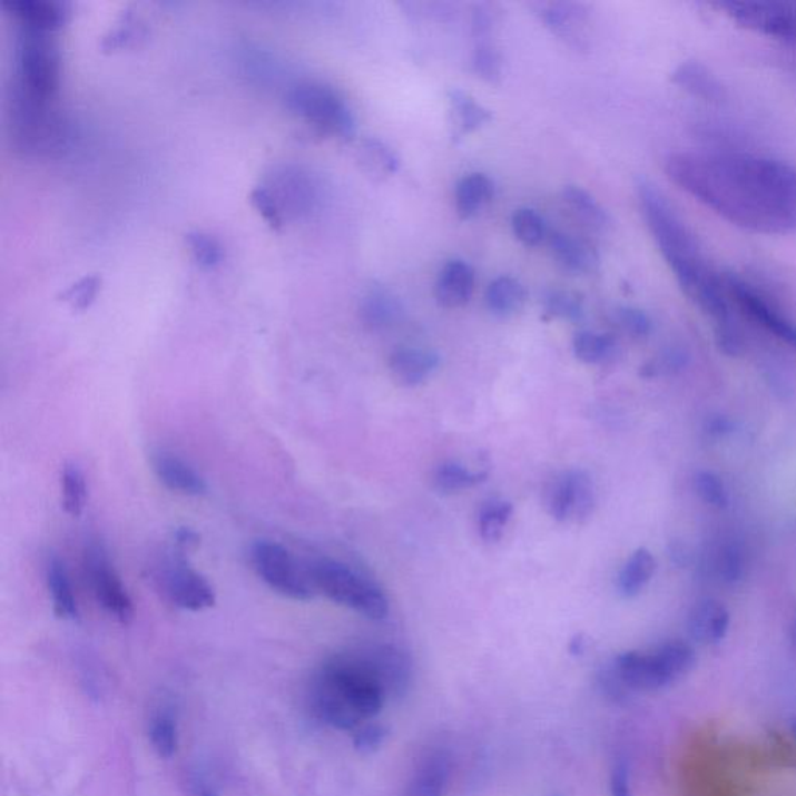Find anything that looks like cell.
I'll return each instance as SVG.
<instances>
[{
	"label": "cell",
	"instance_id": "6da1fadb",
	"mask_svg": "<svg viewBox=\"0 0 796 796\" xmlns=\"http://www.w3.org/2000/svg\"><path fill=\"white\" fill-rule=\"evenodd\" d=\"M668 178L729 225L753 234L796 233V166L770 156L721 148L678 151Z\"/></svg>",
	"mask_w": 796,
	"mask_h": 796
},
{
	"label": "cell",
	"instance_id": "7a4b0ae2",
	"mask_svg": "<svg viewBox=\"0 0 796 796\" xmlns=\"http://www.w3.org/2000/svg\"><path fill=\"white\" fill-rule=\"evenodd\" d=\"M637 194L647 229L685 296L711 321L721 351L740 354L744 340L735 321L727 274L714 268L697 235L657 186L639 180Z\"/></svg>",
	"mask_w": 796,
	"mask_h": 796
},
{
	"label": "cell",
	"instance_id": "3957f363",
	"mask_svg": "<svg viewBox=\"0 0 796 796\" xmlns=\"http://www.w3.org/2000/svg\"><path fill=\"white\" fill-rule=\"evenodd\" d=\"M387 694L363 647L336 653L316 670L309 704L317 719L341 731H355L382 713Z\"/></svg>",
	"mask_w": 796,
	"mask_h": 796
},
{
	"label": "cell",
	"instance_id": "277c9868",
	"mask_svg": "<svg viewBox=\"0 0 796 796\" xmlns=\"http://www.w3.org/2000/svg\"><path fill=\"white\" fill-rule=\"evenodd\" d=\"M696 650L685 641H668L649 652L631 650L618 655L613 668L630 691H661L691 672Z\"/></svg>",
	"mask_w": 796,
	"mask_h": 796
},
{
	"label": "cell",
	"instance_id": "5b68a950",
	"mask_svg": "<svg viewBox=\"0 0 796 796\" xmlns=\"http://www.w3.org/2000/svg\"><path fill=\"white\" fill-rule=\"evenodd\" d=\"M308 570L317 593L332 602L372 621H382L390 613V602L382 588L348 564L317 557L308 560Z\"/></svg>",
	"mask_w": 796,
	"mask_h": 796
},
{
	"label": "cell",
	"instance_id": "8992f818",
	"mask_svg": "<svg viewBox=\"0 0 796 796\" xmlns=\"http://www.w3.org/2000/svg\"><path fill=\"white\" fill-rule=\"evenodd\" d=\"M11 140L16 150L30 156H50L68 143V128L53 101L39 100L13 88L10 111Z\"/></svg>",
	"mask_w": 796,
	"mask_h": 796
},
{
	"label": "cell",
	"instance_id": "52a82bcc",
	"mask_svg": "<svg viewBox=\"0 0 796 796\" xmlns=\"http://www.w3.org/2000/svg\"><path fill=\"white\" fill-rule=\"evenodd\" d=\"M14 55V88L39 100L55 101L60 89L61 58L50 33L19 30Z\"/></svg>",
	"mask_w": 796,
	"mask_h": 796
},
{
	"label": "cell",
	"instance_id": "ba28073f",
	"mask_svg": "<svg viewBox=\"0 0 796 796\" xmlns=\"http://www.w3.org/2000/svg\"><path fill=\"white\" fill-rule=\"evenodd\" d=\"M286 106L296 116L321 129L325 135L351 139L355 117L338 90L321 81H299L286 92Z\"/></svg>",
	"mask_w": 796,
	"mask_h": 796
},
{
	"label": "cell",
	"instance_id": "9c48e42d",
	"mask_svg": "<svg viewBox=\"0 0 796 796\" xmlns=\"http://www.w3.org/2000/svg\"><path fill=\"white\" fill-rule=\"evenodd\" d=\"M250 562L262 582L293 601H309L317 594L308 562L302 563L281 543L257 540L250 547Z\"/></svg>",
	"mask_w": 796,
	"mask_h": 796
},
{
	"label": "cell",
	"instance_id": "30bf717a",
	"mask_svg": "<svg viewBox=\"0 0 796 796\" xmlns=\"http://www.w3.org/2000/svg\"><path fill=\"white\" fill-rule=\"evenodd\" d=\"M716 7L744 29L796 46V2L728 0Z\"/></svg>",
	"mask_w": 796,
	"mask_h": 796
},
{
	"label": "cell",
	"instance_id": "8fae6325",
	"mask_svg": "<svg viewBox=\"0 0 796 796\" xmlns=\"http://www.w3.org/2000/svg\"><path fill=\"white\" fill-rule=\"evenodd\" d=\"M727 284L729 296L740 316L759 325L796 352V324L763 288L735 273L727 274Z\"/></svg>",
	"mask_w": 796,
	"mask_h": 796
},
{
	"label": "cell",
	"instance_id": "7c38bea8",
	"mask_svg": "<svg viewBox=\"0 0 796 796\" xmlns=\"http://www.w3.org/2000/svg\"><path fill=\"white\" fill-rule=\"evenodd\" d=\"M85 568L92 593L101 609L120 623L131 622L135 618V606L104 543L98 540H89L86 543Z\"/></svg>",
	"mask_w": 796,
	"mask_h": 796
},
{
	"label": "cell",
	"instance_id": "4fadbf2b",
	"mask_svg": "<svg viewBox=\"0 0 796 796\" xmlns=\"http://www.w3.org/2000/svg\"><path fill=\"white\" fill-rule=\"evenodd\" d=\"M160 582L167 598L178 609L203 611L214 607L217 601L209 580L194 570L183 557H175L167 563Z\"/></svg>",
	"mask_w": 796,
	"mask_h": 796
},
{
	"label": "cell",
	"instance_id": "5bb4252c",
	"mask_svg": "<svg viewBox=\"0 0 796 796\" xmlns=\"http://www.w3.org/2000/svg\"><path fill=\"white\" fill-rule=\"evenodd\" d=\"M268 188L273 198L276 199L282 214L299 215L308 214L316 203V186L308 174L297 167H278L269 176Z\"/></svg>",
	"mask_w": 796,
	"mask_h": 796
},
{
	"label": "cell",
	"instance_id": "9a60e30c",
	"mask_svg": "<svg viewBox=\"0 0 796 796\" xmlns=\"http://www.w3.org/2000/svg\"><path fill=\"white\" fill-rule=\"evenodd\" d=\"M541 21L557 37L568 45L586 49L588 46V29L591 26L590 10L582 3L548 2L537 8Z\"/></svg>",
	"mask_w": 796,
	"mask_h": 796
},
{
	"label": "cell",
	"instance_id": "2e32d148",
	"mask_svg": "<svg viewBox=\"0 0 796 796\" xmlns=\"http://www.w3.org/2000/svg\"><path fill=\"white\" fill-rule=\"evenodd\" d=\"M363 649L376 677L382 681L387 699L406 694L413 677V662L410 655L400 647L391 645L366 646Z\"/></svg>",
	"mask_w": 796,
	"mask_h": 796
},
{
	"label": "cell",
	"instance_id": "e0dca14e",
	"mask_svg": "<svg viewBox=\"0 0 796 796\" xmlns=\"http://www.w3.org/2000/svg\"><path fill=\"white\" fill-rule=\"evenodd\" d=\"M8 13L21 23V29L52 35L69 18V6L58 0H7L2 3Z\"/></svg>",
	"mask_w": 796,
	"mask_h": 796
},
{
	"label": "cell",
	"instance_id": "ac0fdd59",
	"mask_svg": "<svg viewBox=\"0 0 796 796\" xmlns=\"http://www.w3.org/2000/svg\"><path fill=\"white\" fill-rule=\"evenodd\" d=\"M151 465L158 480L171 492L186 497H202L207 492L206 480L178 454L158 451L153 454Z\"/></svg>",
	"mask_w": 796,
	"mask_h": 796
},
{
	"label": "cell",
	"instance_id": "d6986e66",
	"mask_svg": "<svg viewBox=\"0 0 796 796\" xmlns=\"http://www.w3.org/2000/svg\"><path fill=\"white\" fill-rule=\"evenodd\" d=\"M450 775V756L443 750L429 751L419 759L405 796H445Z\"/></svg>",
	"mask_w": 796,
	"mask_h": 796
},
{
	"label": "cell",
	"instance_id": "ffe728a7",
	"mask_svg": "<svg viewBox=\"0 0 796 796\" xmlns=\"http://www.w3.org/2000/svg\"><path fill=\"white\" fill-rule=\"evenodd\" d=\"M441 358L436 352L417 347H400L390 358L391 374L403 387L425 383L438 371Z\"/></svg>",
	"mask_w": 796,
	"mask_h": 796
},
{
	"label": "cell",
	"instance_id": "44dd1931",
	"mask_svg": "<svg viewBox=\"0 0 796 796\" xmlns=\"http://www.w3.org/2000/svg\"><path fill=\"white\" fill-rule=\"evenodd\" d=\"M729 621V611L724 603L705 599L697 602L689 613L688 631L694 641L700 645H717L727 637Z\"/></svg>",
	"mask_w": 796,
	"mask_h": 796
},
{
	"label": "cell",
	"instance_id": "7402d4cb",
	"mask_svg": "<svg viewBox=\"0 0 796 796\" xmlns=\"http://www.w3.org/2000/svg\"><path fill=\"white\" fill-rule=\"evenodd\" d=\"M474 292V271L464 261H451L439 273L436 299L442 307H464Z\"/></svg>",
	"mask_w": 796,
	"mask_h": 796
},
{
	"label": "cell",
	"instance_id": "603a6c76",
	"mask_svg": "<svg viewBox=\"0 0 796 796\" xmlns=\"http://www.w3.org/2000/svg\"><path fill=\"white\" fill-rule=\"evenodd\" d=\"M551 250L557 264L572 274H591L599 268V256L590 243L574 235L554 233L551 235Z\"/></svg>",
	"mask_w": 796,
	"mask_h": 796
},
{
	"label": "cell",
	"instance_id": "cb8c5ba5",
	"mask_svg": "<svg viewBox=\"0 0 796 796\" xmlns=\"http://www.w3.org/2000/svg\"><path fill=\"white\" fill-rule=\"evenodd\" d=\"M360 317L368 331H387L402 320L403 305L390 289L372 288L360 302Z\"/></svg>",
	"mask_w": 796,
	"mask_h": 796
},
{
	"label": "cell",
	"instance_id": "d4e9b609",
	"mask_svg": "<svg viewBox=\"0 0 796 796\" xmlns=\"http://www.w3.org/2000/svg\"><path fill=\"white\" fill-rule=\"evenodd\" d=\"M47 587L52 596L55 615L66 621H76L78 618V606L76 594H73L72 583H70L68 568L57 556H52L46 567Z\"/></svg>",
	"mask_w": 796,
	"mask_h": 796
},
{
	"label": "cell",
	"instance_id": "484cf974",
	"mask_svg": "<svg viewBox=\"0 0 796 796\" xmlns=\"http://www.w3.org/2000/svg\"><path fill=\"white\" fill-rule=\"evenodd\" d=\"M450 112L453 117L454 136L462 137L476 131L492 121V112L464 90L453 89L449 94Z\"/></svg>",
	"mask_w": 796,
	"mask_h": 796
},
{
	"label": "cell",
	"instance_id": "4316f807",
	"mask_svg": "<svg viewBox=\"0 0 796 796\" xmlns=\"http://www.w3.org/2000/svg\"><path fill=\"white\" fill-rule=\"evenodd\" d=\"M657 571V560L652 552L646 548H639L630 559L623 563L618 576V590L623 598H635L641 593Z\"/></svg>",
	"mask_w": 796,
	"mask_h": 796
},
{
	"label": "cell",
	"instance_id": "83f0119b",
	"mask_svg": "<svg viewBox=\"0 0 796 796\" xmlns=\"http://www.w3.org/2000/svg\"><path fill=\"white\" fill-rule=\"evenodd\" d=\"M493 198V183L488 176L472 174L459 180L456 187V210L462 219L473 218Z\"/></svg>",
	"mask_w": 796,
	"mask_h": 796
},
{
	"label": "cell",
	"instance_id": "f1b7e54d",
	"mask_svg": "<svg viewBox=\"0 0 796 796\" xmlns=\"http://www.w3.org/2000/svg\"><path fill=\"white\" fill-rule=\"evenodd\" d=\"M527 302V289L513 277H498L485 292V304L493 315L508 317L515 315Z\"/></svg>",
	"mask_w": 796,
	"mask_h": 796
},
{
	"label": "cell",
	"instance_id": "f546056e",
	"mask_svg": "<svg viewBox=\"0 0 796 796\" xmlns=\"http://www.w3.org/2000/svg\"><path fill=\"white\" fill-rule=\"evenodd\" d=\"M148 739L159 758H174L178 751L179 731L178 721L170 708L163 707L153 713L148 721Z\"/></svg>",
	"mask_w": 796,
	"mask_h": 796
},
{
	"label": "cell",
	"instance_id": "4dcf8cb0",
	"mask_svg": "<svg viewBox=\"0 0 796 796\" xmlns=\"http://www.w3.org/2000/svg\"><path fill=\"white\" fill-rule=\"evenodd\" d=\"M563 202L579 222L593 230H606L610 226V217L593 196L576 186L563 190Z\"/></svg>",
	"mask_w": 796,
	"mask_h": 796
},
{
	"label": "cell",
	"instance_id": "1f68e13d",
	"mask_svg": "<svg viewBox=\"0 0 796 796\" xmlns=\"http://www.w3.org/2000/svg\"><path fill=\"white\" fill-rule=\"evenodd\" d=\"M61 503L68 515L78 519L88 504V482L81 466L69 462L61 472Z\"/></svg>",
	"mask_w": 796,
	"mask_h": 796
},
{
	"label": "cell",
	"instance_id": "d6a6232c",
	"mask_svg": "<svg viewBox=\"0 0 796 796\" xmlns=\"http://www.w3.org/2000/svg\"><path fill=\"white\" fill-rule=\"evenodd\" d=\"M485 480H488V473L472 472V470L465 469L464 465L456 464V462H445V464L439 465L433 474L434 489L439 493H443V495H451V493L472 489Z\"/></svg>",
	"mask_w": 796,
	"mask_h": 796
},
{
	"label": "cell",
	"instance_id": "836d02e7",
	"mask_svg": "<svg viewBox=\"0 0 796 796\" xmlns=\"http://www.w3.org/2000/svg\"><path fill=\"white\" fill-rule=\"evenodd\" d=\"M360 164L367 175L374 178H386L394 175L399 168L397 156L382 140H364L360 147Z\"/></svg>",
	"mask_w": 796,
	"mask_h": 796
},
{
	"label": "cell",
	"instance_id": "e575fe53",
	"mask_svg": "<svg viewBox=\"0 0 796 796\" xmlns=\"http://www.w3.org/2000/svg\"><path fill=\"white\" fill-rule=\"evenodd\" d=\"M513 508L511 503L503 500L488 501L482 505L478 515V528H480L481 539L488 543H495L503 537L505 527L512 519Z\"/></svg>",
	"mask_w": 796,
	"mask_h": 796
},
{
	"label": "cell",
	"instance_id": "d590c367",
	"mask_svg": "<svg viewBox=\"0 0 796 796\" xmlns=\"http://www.w3.org/2000/svg\"><path fill=\"white\" fill-rule=\"evenodd\" d=\"M571 472V519L576 523H586L591 519L596 508V492L593 480L583 470H570Z\"/></svg>",
	"mask_w": 796,
	"mask_h": 796
},
{
	"label": "cell",
	"instance_id": "8d00e7d4",
	"mask_svg": "<svg viewBox=\"0 0 796 796\" xmlns=\"http://www.w3.org/2000/svg\"><path fill=\"white\" fill-rule=\"evenodd\" d=\"M541 304L544 313L556 320L578 323L586 315L582 297L567 289H548L541 297Z\"/></svg>",
	"mask_w": 796,
	"mask_h": 796
},
{
	"label": "cell",
	"instance_id": "74e56055",
	"mask_svg": "<svg viewBox=\"0 0 796 796\" xmlns=\"http://www.w3.org/2000/svg\"><path fill=\"white\" fill-rule=\"evenodd\" d=\"M615 347H617V343H615L613 336L588 331L579 332L572 343L574 355L587 364H599L610 358Z\"/></svg>",
	"mask_w": 796,
	"mask_h": 796
},
{
	"label": "cell",
	"instance_id": "f35d334b",
	"mask_svg": "<svg viewBox=\"0 0 796 796\" xmlns=\"http://www.w3.org/2000/svg\"><path fill=\"white\" fill-rule=\"evenodd\" d=\"M472 68L478 77L489 83H498L503 76V58L489 39L474 45Z\"/></svg>",
	"mask_w": 796,
	"mask_h": 796
},
{
	"label": "cell",
	"instance_id": "ab89813d",
	"mask_svg": "<svg viewBox=\"0 0 796 796\" xmlns=\"http://www.w3.org/2000/svg\"><path fill=\"white\" fill-rule=\"evenodd\" d=\"M571 500V472H567L554 478L549 484L547 497H544L549 515L557 521L570 520Z\"/></svg>",
	"mask_w": 796,
	"mask_h": 796
},
{
	"label": "cell",
	"instance_id": "60d3db41",
	"mask_svg": "<svg viewBox=\"0 0 796 796\" xmlns=\"http://www.w3.org/2000/svg\"><path fill=\"white\" fill-rule=\"evenodd\" d=\"M714 571L725 583H736L737 580L743 579L745 557L739 544L725 543L717 549L716 557H714Z\"/></svg>",
	"mask_w": 796,
	"mask_h": 796
},
{
	"label": "cell",
	"instance_id": "b9f144b4",
	"mask_svg": "<svg viewBox=\"0 0 796 796\" xmlns=\"http://www.w3.org/2000/svg\"><path fill=\"white\" fill-rule=\"evenodd\" d=\"M512 229L523 245L537 246L547 237L543 218L532 209H519L512 217Z\"/></svg>",
	"mask_w": 796,
	"mask_h": 796
},
{
	"label": "cell",
	"instance_id": "7bdbcfd3",
	"mask_svg": "<svg viewBox=\"0 0 796 796\" xmlns=\"http://www.w3.org/2000/svg\"><path fill=\"white\" fill-rule=\"evenodd\" d=\"M186 240L188 248H190L191 254H194L195 261L203 268H215L222 264L223 261V246L219 245L217 238L212 237L210 234L202 233V230H194V233H188L186 235Z\"/></svg>",
	"mask_w": 796,
	"mask_h": 796
},
{
	"label": "cell",
	"instance_id": "ee69618b",
	"mask_svg": "<svg viewBox=\"0 0 796 796\" xmlns=\"http://www.w3.org/2000/svg\"><path fill=\"white\" fill-rule=\"evenodd\" d=\"M694 488L704 503L716 509L727 508L729 503L728 490L716 473L701 470L694 478Z\"/></svg>",
	"mask_w": 796,
	"mask_h": 796
},
{
	"label": "cell",
	"instance_id": "f6af8a7d",
	"mask_svg": "<svg viewBox=\"0 0 796 796\" xmlns=\"http://www.w3.org/2000/svg\"><path fill=\"white\" fill-rule=\"evenodd\" d=\"M100 285L101 278L96 274H89V276L81 277L76 284L68 286V289L61 294V299L69 304L70 308L83 312L96 301Z\"/></svg>",
	"mask_w": 796,
	"mask_h": 796
},
{
	"label": "cell",
	"instance_id": "bcb514c9",
	"mask_svg": "<svg viewBox=\"0 0 796 796\" xmlns=\"http://www.w3.org/2000/svg\"><path fill=\"white\" fill-rule=\"evenodd\" d=\"M390 736V728L379 721H366L355 729L354 747L361 755H372L379 751Z\"/></svg>",
	"mask_w": 796,
	"mask_h": 796
},
{
	"label": "cell",
	"instance_id": "7dc6e473",
	"mask_svg": "<svg viewBox=\"0 0 796 796\" xmlns=\"http://www.w3.org/2000/svg\"><path fill=\"white\" fill-rule=\"evenodd\" d=\"M613 316L618 327L626 332L627 335L633 336V338H646L652 331L649 317L641 309L621 307L615 309Z\"/></svg>",
	"mask_w": 796,
	"mask_h": 796
},
{
	"label": "cell",
	"instance_id": "c3c4849f",
	"mask_svg": "<svg viewBox=\"0 0 796 796\" xmlns=\"http://www.w3.org/2000/svg\"><path fill=\"white\" fill-rule=\"evenodd\" d=\"M250 203L273 229L278 230L284 226V214H282L276 199L269 194L268 188L265 186L254 188L250 191Z\"/></svg>",
	"mask_w": 796,
	"mask_h": 796
},
{
	"label": "cell",
	"instance_id": "681fc988",
	"mask_svg": "<svg viewBox=\"0 0 796 796\" xmlns=\"http://www.w3.org/2000/svg\"><path fill=\"white\" fill-rule=\"evenodd\" d=\"M685 355L681 352L668 351L665 354L655 356L652 361L641 368V376L655 379V376L676 374L685 366Z\"/></svg>",
	"mask_w": 796,
	"mask_h": 796
},
{
	"label": "cell",
	"instance_id": "f907efd6",
	"mask_svg": "<svg viewBox=\"0 0 796 796\" xmlns=\"http://www.w3.org/2000/svg\"><path fill=\"white\" fill-rule=\"evenodd\" d=\"M599 686H601L607 697H610L611 700L619 701V704L627 700V697H629L631 692L630 689L623 685L621 677L618 676L617 669L613 668V662L607 666V668H603L601 674H599Z\"/></svg>",
	"mask_w": 796,
	"mask_h": 796
},
{
	"label": "cell",
	"instance_id": "816d5d0a",
	"mask_svg": "<svg viewBox=\"0 0 796 796\" xmlns=\"http://www.w3.org/2000/svg\"><path fill=\"white\" fill-rule=\"evenodd\" d=\"M187 787L191 796H219L217 783L203 767H195L194 770H190Z\"/></svg>",
	"mask_w": 796,
	"mask_h": 796
},
{
	"label": "cell",
	"instance_id": "f5cc1de1",
	"mask_svg": "<svg viewBox=\"0 0 796 796\" xmlns=\"http://www.w3.org/2000/svg\"><path fill=\"white\" fill-rule=\"evenodd\" d=\"M611 796H633L631 794L630 768L626 760H618L610 775Z\"/></svg>",
	"mask_w": 796,
	"mask_h": 796
},
{
	"label": "cell",
	"instance_id": "db71d44e",
	"mask_svg": "<svg viewBox=\"0 0 796 796\" xmlns=\"http://www.w3.org/2000/svg\"><path fill=\"white\" fill-rule=\"evenodd\" d=\"M175 540L180 551H188V549L198 547L199 544L198 533L188 528H179L178 531L175 532Z\"/></svg>",
	"mask_w": 796,
	"mask_h": 796
},
{
	"label": "cell",
	"instance_id": "11a10c76",
	"mask_svg": "<svg viewBox=\"0 0 796 796\" xmlns=\"http://www.w3.org/2000/svg\"><path fill=\"white\" fill-rule=\"evenodd\" d=\"M731 429V422H729L727 417H716L709 422L708 433L713 434V436L720 438L724 436V434L729 433Z\"/></svg>",
	"mask_w": 796,
	"mask_h": 796
},
{
	"label": "cell",
	"instance_id": "9f6ffc18",
	"mask_svg": "<svg viewBox=\"0 0 796 796\" xmlns=\"http://www.w3.org/2000/svg\"><path fill=\"white\" fill-rule=\"evenodd\" d=\"M789 728H790V735L794 736L796 739V716L792 717Z\"/></svg>",
	"mask_w": 796,
	"mask_h": 796
},
{
	"label": "cell",
	"instance_id": "6f0895ef",
	"mask_svg": "<svg viewBox=\"0 0 796 796\" xmlns=\"http://www.w3.org/2000/svg\"><path fill=\"white\" fill-rule=\"evenodd\" d=\"M792 639H794V645L796 646V619L794 626H792Z\"/></svg>",
	"mask_w": 796,
	"mask_h": 796
}]
</instances>
